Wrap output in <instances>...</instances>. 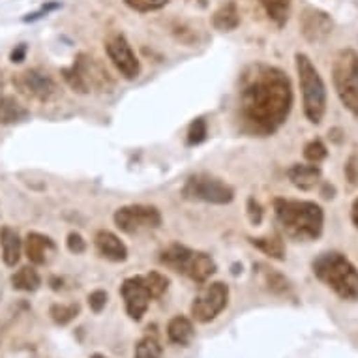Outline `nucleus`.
<instances>
[{"label": "nucleus", "instance_id": "18", "mask_svg": "<svg viewBox=\"0 0 358 358\" xmlns=\"http://www.w3.org/2000/svg\"><path fill=\"white\" fill-rule=\"evenodd\" d=\"M195 336L194 323L186 315H175L167 324V338L171 343L180 347H188Z\"/></svg>", "mask_w": 358, "mask_h": 358}, {"label": "nucleus", "instance_id": "11", "mask_svg": "<svg viewBox=\"0 0 358 358\" xmlns=\"http://www.w3.org/2000/svg\"><path fill=\"white\" fill-rule=\"evenodd\" d=\"M117 227L128 235H136L141 231L158 229L162 225V214L156 206L150 205H128L115 212Z\"/></svg>", "mask_w": 358, "mask_h": 358}, {"label": "nucleus", "instance_id": "1", "mask_svg": "<svg viewBox=\"0 0 358 358\" xmlns=\"http://www.w3.org/2000/svg\"><path fill=\"white\" fill-rule=\"evenodd\" d=\"M293 107V87L285 71L266 64L244 70L238 90V120L250 136L268 137L287 120Z\"/></svg>", "mask_w": 358, "mask_h": 358}, {"label": "nucleus", "instance_id": "22", "mask_svg": "<svg viewBox=\"0 0 358 358\" xmlns=\"http://www.w3.org/2000/svg\"><path fill=\"white\" fill-rule=\"evenodd\" d=\"M12 285L17 291H24V293H34L41 285V278L38 274L34 266H23L19 268L12 276Z\"/></svg>", "mask_w": 358, "mask_h": 358}, {"label": "nucleus", "instance_id": "30", "mask_svg": "<svg viewBox=\"0 0 358 358\" xmlns=\"http://www.w3.org/2000/svg\"><path fill=\"white\" fill-rule=\"evenodd\" d=\"M264 283H266L268 289L274 291V293H285L289 289L287 280H285L280 272L274 271V268H271V271L264 274Z\"/></svg>", "mask_w": 358, "mask_h": 358}, {"label": "nucleus", "instance_id": "34", "mask_svg": "<svg viewBox=\"0 0 358 358\" xmlns=\"http://www.w3.org/2000/svg\"><path fill=\"white\" fill-rule=\"evenodd\" d=\"M24 57H27V45H24V43H19L17 48L12 51V57H10V59H12V62H23Z\"/></svg>", "mask_w": 358, "mask_h": 358}, {"label": "nucleus", "instance_id": "6", "mask_svg": "<svg viewBox=\"0 0 358 358\" xmlns=\"http://www.w3.org/2000/svg\"><path fill=\"white\" fill-rule=\"evenodd\" d=\"M62 77L68 83V87L77 94H88V92H109L115 87L111 73L101 64L100 60L90 55H77L73 64L62 70Z\"/></svg>", "mask_w": 358, "mask_h": 358}, {"label": "nucleus", "instance_id": "14", "mask_svg": "<svg viewBox=\"0 0 358 358\" xmlns=\"http://www.w3.org/2000/svg\"><path fill=\"white\" fill-rule=\"evenodd\" d=\"M334 21L319 8H306L300 15V32L310 43H321L332 34Z\"/></svg>", "mask_w": 358, "mask_h": 358}, {"label": "nucleus", "instance_id": "5", "mask_svg": "<svg viewBox=\"0 0 358 358\" xmlns=\"http://www.w3.org/2000/svg\"><path fill=\"white\" fill-rule=\"evenodd\" d=\"M294 64L299 73L300 90H302V106L304 115L311 124H321L327 111V87L323 77L319 76L310 57L304 53L294 55Z\"/></svg>", "mask_w": 358, "mask_h": 358}, {"label": "nucleus", "instance_id": "3", "mask_svg": "<svg viewBox=\"0 0 358 358\" xmlns=\"http://www.w3.org/2000/svg\"><path fill=\"white\" fill-rule=\"evenodd\" d=\"M313 274L319 282L332 289L341 300H358V268L340 252H324L315 257Z\"/></svg>", "mask_w": 358, "mask_h": 358}, {"label": "nucleus", "instance_id": "29", "mask_svg": "<svg viewBox=\"0 0 358 358\" xmlns=\"http://www.w3.org/2000/svg\"><path fill=\"white\" fill-rule=\"evenodd\" d=\"M329 156V150L324 147L323 141H319V139H313L304 147V158L310 162V164H319V162H323L324 158Z\"/></svg>", "mask_w": 358, "mask_h": 358}, {"label": "nucleus", "instance_id": "20", "mask_svg": "<svg viewBox=\"0 0 358 358\" xmlns=\"http://www.w3.org/2000/svg\"><path fill=\"white\" fill-rule=\"evenodd\" d=\"M29 118V109L19 103L13 96H0V124L10 126Z\"/></svg>", "mask_w": 358, "mask_h": 358}, {"label": "nucleus", "instance_id": "35", "mask_svg": "<svg viewBox=\"0 0 358 358\" xmlns=\"http://www.w3.org/2000/svg\"><path fill=\"white\" fill-rule=\"evenodd\" d=\"M351 220L355 223V227L358 229V197L352 201V206H351Z\"/></svg>", "mask_w": 358, "mask_h": 358}, {"label": "nucleus", "instance_id": "23", "mask_svg": "<svg viewBox=\"0 0 358 358\" xmlns=\"http://www.w3.org/2000/svg\"><path fill=\"white\" fill-rule=\"evenodd\" d=\"M250 244L255 246L259 252L268 255L271 259L283 261L285 259V244L280 236H259V238H250Z\"/></svg>", "mask_w": 358, "mask_h": 358}, {"label": "nucleus", "instance_id": "26", "mask_svg": "<svg viewBox=\"0 0 358 358\" xmlns=\"http://www.w3.org/2000/svg\"><path fill=\"white\" fill-rule=\"evenodd\" d=\"M79 311H81V306L76 304V302H71V304H53L49 308V315H51L55 324L66 327L79 315Z\"/></svg>", "mask_w": 358, "mask_h": 358}, {"label": "nucleus", "instance_id": "27", "mask_svg": "<svg viewBox=\"0 0 358 358\" xmlns=\"http://www.w3.org/2000/svg\"><path fill=\"white\" fill-rule=\"evenodd\" d=\"M124 4L128 8H131L134 12L148 13L165 8L169 4V0H124Z\"/></svg>", "mask_w": 358, "mask_h": 358}, {"label": "nucleus", "instance_id": "4", "mask_svg": "<svg viewBox=\"0 0 358 358\" xmlns=\"http://www.w3.org/2000/svg\"><path fill=\"white\" fill-rule=\"evenodd\" d=\"M167 287H169V280L156 271L124 280L120 285V294H122L129 317L134 321H141L150 302L159 299L167 291Z\"/></svg>", "mask_w": 358, "mask_h": 358}, {"label": "nucleus", "instance_id": "28", "mask_svg": "<svg viewBox=\"0 0 358 358\" xmlns=\"http://www.w3.org/2000/svg\"><path fill=\"white\" fill-rule=\"evenodd\" d=\"M206 136H208V126H206V120L205 118H195L188 128V145H192V147L201 145V143L206 139Z\"/></svg>", "mask_w": 358, "mask_h": 358}, {"label": "nucleus", "instance_id": "19", "mask_svg": "<svg viewBox=\"0 0 358 358\" xmlns=\"http://www.w3.org/2000/svg\"><path fill=\"white\" fill-rule=\"evenodd\" d=\"M0 246H2V259L8 266H15L21 259L23 242L19 238L17 231L12 227H2L0 229Z\"/></svg>", "mask_w": 358, "mask_h": 358}, {"label": "nucleus", "instance_id": "10", "mask_svg": "<svg viewBox=\"0 0 358 358\" xmlns=\"http://www.w3.org/2000/svg\"><path fill=\"white\" fill-rule=\"evenodd\" d=\"M229 304V287L223 282L205 283L192 302V317L197 323H210Z\"/></svg>", "mask_w": 358, "mask_h": 358}, {"label": "nucleus", "instance_id": "37", "mask_svg": "<svg viewBox=\"0 0 358 358\" xmlns=\"http://www.w3.org/2000/svg\"><path fill=\"white\" fill-rule=\"evenodd\" d=\"M0 88H2V76H0Z\"/></svg>", "mask_w": 358, "mask_h": 358}, {"label": "nucleus", "instance_id": "36", "mask_svg": "<svg viewBox=\"0 0 358 358\" xmlns=\"http://www.w3.org/2000/svg\"><path fill=\"white\" fill-rule=\"evenodd\" d=\"M90 358H109V357H106V355H100V352H94V355H92Z\"/></svg>", "mask_w": 358, "mask_h": 358}, {"label": "nucleus", "instance_id": "31", "mask_svg": "<svg viewBox=\"0 0 358 358\" xmlns=\"http://www.w3.org/2000/svg\"><path fill=\"white\" fill-rule=\"evenodd\" d=\"M107 304V293L106 291H101V289H96L92 293L88 294V306H90V310L94 311V313H100Z\"/></svg>", "mask_w": 358, "mask_h": 358}, {"label": "nucleus", "instance_id": "12", "mask_svg": "<svg viewBox=\"0 0 358 358\" xmlns=\"http://www.w3.org/2000/svg\"><path fill=\"white\" fill-rule=\"evenodd\" d=\"M13 87L27 100L49 101L57 94V83L40 70H27L15 73L12 79Z\"/></svg>", "mask_w": 358, "mask_h": 358}, {"label": "nucleus", "instance_id": "2", "mask_svg": "<svg viewBox=\"0 0 358 358\" xmlns=\"http://www.w3.org/2000/svg\"><path fill=\"white\" fill-rule=\"evenodd\" d=\"M274 212L280 227L289 238L296 242L315 241L323 233L324 212L313 201H293L278 197Z\"/></svg>", "mask_w": 358, "mask_h": 358}, {"label": "nucleus", "instance_id": "8", "mask_svg": "<svg viewBox=\"0 0 358 358\" xmlns=\"http://www.w3.org/2000/svg\"><path fill=\"white\" fill-rule=\"evenodd\" d=\"M332 81L343 107L358 117V53L355 49H341L336 55Z\"/></svg>", "mask_w": 358, "mask_h": 358}, {"label": "nucleus", "instance_id": "15", "mask_svg": "<svg viewBox=\"0 0 358 358\" xmlns=\"http://www.w3.org/2000/svg\"><path fill=\"white\" fill-rule=\"evenodd\" d=\"M94 244L98 253H100L103 259H107V261L122 263V261L128 259V248H126V244H124L115 233H111V231H98L94 236Z\"/></svg>", "mask_w": 358, "mask_h": 358}, {"label": "nucleus", "instance_id": "7", "mask_svg": "<svg viewBox=\"0 0 358 358\" xmlns=\"http://www.w3.org/2000/svg\"><path fill=\"white\" fill-rule=\"evenodd\" d=\"M159 261L171 271L189 278L195 283H206L216 272V261L205 252H195L182 244H171L159 253Z\"/></svg>", "mask_w": 358, "mask_h": 358}, {"label": "nucleus", "instance_id": "25", "mask_svg": "<svg viewBox=\"0 0 358 358\" xmlns=\"http://www.w3.org/2000/svg\"><path fill=\"white\" fill-rule=\"evenodd\" d=\"M164 347L156 332H147L136 345V358H162Z\"/></svg>", "mask_w": 358, "mask_h": 358}, {"label": "nucleus", "instance_id": "16", "mask_svg": "<svg viewBox=\"0 0 358 358\" xmlns=\"http://www.w3.org/2000/svg\"><path fill=\"white\" fill-rule=\"evenodd\" d=\"M55 242L49 236L41 235V233H29L24 238V253L32 264H48L51 255H55Z\"/></svg>", "mask_w": 358, "mask_h": 358}, {"label": "nucleus", "instance_id": "13", "mask_svg": "<svg viewBox=\"0 0 358 358\" xmlns=\"http://www.w3.org/2000/svg\"><path fill=\"white\" fill-rule=\"evenodd\" d=\"M106 51L107 57L111 60L115 68L120 71V76L124 79H136L141 71V64L137 60L134 49L129 45V41L126 40L124 34H113L107 38L106 41Z\"/></svg>", "mask_w": 358, "mask_h": 358}, {"label": "nucleus", "instance_id": "21", "mask_svg": "<svg viewBox=\"0 0 358 358\" xmlns=\"http://www.w3.org/2000/svg\"><path fill=\"white\" fill-rule=\"evenodd\" d=\"M212 24L214 29L222 30V32H229V30H235L238 24H241V13H238V6L236 2H227L223 4L214 12L212 15Z\"/></svg>", "mask_w": 358, "mask_h": 358}, {"label": "nucleus", "instance_id": "24", "mask_svg": "<svg viewBox=\"0 0 358 358\" xmlns=\"http://www.w3.org/2000/svg\"><path fill=\"white\" fill-rule=\"evenodd\" d=\"M259 2L268 19L274 21L278 27H283L287 23L289 13H291V0H259Z\"/></svg>", "mask_w": 358, "mask_h": 358}, {"label": "nucleus", "instance_id": "17", "mask_svg": "<svg viewBox=\"0 0 358 358\" xmlns=\"http://www.w3.org/2000/svg\"><path fill=\"white\" fill-rule=\"evenodd\" d=\"M287 176L294 188L310 192L321 180V169L317 167V164H294L289 167Z\"/></svg>", "mask_w": 358, "mask_h": 358}, {"label": "nucleus", "instance_id": "32", "mask_svg": "<svg viewBox=\"0 0 358 358\" xmlns=\"http://www.w3.org/2000/svg\"><path fill=\"white\" fill-rule=\"evenodd\" d=\"M66 246H68V250H70L71 253H83L85 250H87V242H85V238H83L79 233H76V231H71L70 235H68V241H66Z\"/></svg>", "mask_w": 358, "mask_h": 358}, {"label": "nucleus", "instance_id": "9", "mask_svg": "<svg viewBox=\"0 0 358 358\" xmlns=\"http://www.w3.org/2000/svg\"><path fill=\"white\" fill-rule=\"evenodd\" d=\"M182 195L189 201H203L210 205H229L231 201L235 199V189L216 176L194 175L184 184Z\"/></svg>", "mask_w": 358, "mask_h": 358}, {"label": "nucleus", "instance_id": "33", "mask_svg": "<svg viewBox=\"0 0 358 358\" xmlns=\"http://www.w3.org/2000/svg\"><path fill=\"white\" fill-rule=\"evenodd\" d=\"M248 216H250V222L253 225H259V223L263 222V208H261V205L253 197L248 199Z\"/></svg>", "mask_w": 358, "mask_h": 358}]
</instances>
